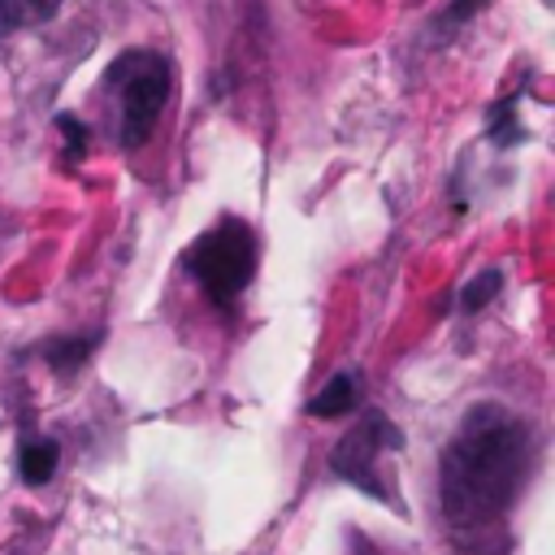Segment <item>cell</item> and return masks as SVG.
Returning <instances> with one entry per match:
<instances>
[{"instance_id":"30bf717a","label":"cell","mask_w":555,"mask_h":555,"mask_svg":"<svg viewBox=\"0 0 555 555\" xmlns=\"http://www.w3.org/2000/svg\"><path fill=\"white\" fill-rule=\"evenodd\" d=\"M499 286H503V273H499V269H481L477 278L464 282V291H460V308H464V312H481V308L499 295Z\"/></svg>"},{"instance_id":"7c38bea8","label":"cell","mask_w":555,"mask_h":555,"mask_svg":"<svg viewBox=\"0 0 555 555\" xmlns=\"http://www.w3.org/2000/svg\"><path fill=\"white\" fill-rule=\"evenodd\" d=\"M56 130L65 134V152H69V160H82V152H87V126H82L74 113H56Z\"/></svg>"},{"instance_id":"277c9868","label":"cell","mask_w":555,"mask_h":555,"mask_svg":"<svg viewBox=\"0 0 555 555\" xmlns=\"http://www.w3.org/2000/svg\"><path fill=\"white\" fill-rule=\"evenodd\" d=\"M182 264L212 304H234L256 273V230L238 217H225L186 247Z\"/></svg>"},{"instance_id":"3957f363","label":"cell","mask_w":555,"mask_h":555,"mask_svg":"<svg viewBox=\"0 0 555 555\" xmlns=\"http://www.w3.org/2000/svg\"><path fill=\"white\" fill-rule=\"evenodd\" d=\"M403 451V429L386 416V412H364L330 451V473L343 477L347 486L364 490L369 499L386 503V507H403L395 494V477L386 468V460H395Z\"/></svg>"},{"instance_id":"8fae6325","label":"cell","mask_w":555,"mask_h":555,"mask_svg":"<svg viewBox=\"0 0 555 555\" xmlns=\"http://www.w3.org/2000/svg\"><path fill=\"white\" fill-rule=\"evenodd\" d=\"M486 4H490V0H451V4L438 13L434 30H438V35H455V30H460V26H468Z\"/></svg>"},{"instance_id":"5b68a950","label":"cell","mask_w":555,"mask_h":555,"mask_svg":"<svg viewBox=\"0 0 555 555\" xmlns=\"http://www.w3.org/2000/svg\"><path fill=\"white\" fill-rule=\"evenodd\" d=\"M360 399V377L356 373H334L312 399H308V416L317 421H334V416H347Z\"/></svg>"},{"instance_id":"7a4b0ae2","label":"cell","mask_w":555,"mask_h":555,"mask_svg":"<svg viewBox=\"0 0 555 555\" xmlns=\"http://www.w3.org/2000/svg\"><path fill=\"white\" fill-rule=\"evenodd\" d=\"M104 91L121 100V147H143L169 104L173 65L165 52L130 48L104 69Z\"/></svg>"},{"instance_id":"52a82bcc","label":"cell","mask_w":555,"mask_h":555,"mask_svg":"<svg viewBox=\"0 0 555 555\" xmlns=\"http://www.w3.org/2000/svg\"><path fill=\"white\" fill-rule=\"evenodd\" d=\"M104 338V330H91V334H82V338H52V343H43L39 347V356L48 360V369L52 373H74V369H82L87 360H91V351H95V343Z\"/></svg>"},{"instance_id":"8992f818","label":"cell","mask_w":555,"mask_h":555,"mask_svg":"<svg viewBox=\"0 0 555 555\" xmlns=\"http://www.w3.org/2000/svg\"><path fill=\"white\" fill-rule=\"evenodd\" d=\"M56 464H61V447L52 438H26L17 451V473L26 486H48L56 477Z\"/></svg>"},{"instance_id":"9c48e42d","label":"cell","mask_w":555,"mask_h":555,"mask_svg":"<svg viewBox=\"0 0 555 555\" xmlns=\"http://www.w3.org/2000/svg\"><path fill=\"white\" fill-rule=\"evenodd\" d=\"M516 100H520V95H507V100H499V104L486 113V134L494 139V147H512V143L525 139V126L516 121Z\"/></svg>"},{"instance_id":"6da1fadb","label":"cell","mask_w":555,"mask_h":555,"mask_svg":"<svg viewBox=\"0 0 555 555\" xmlns=\"http://www.w3.org/2000/svg\"><path fill=\"white\" fill-rule=\"evenodd\" d=\"M533 425L507 403H473L438 455V507L451 542L468 555L512 551V512L533 473Z\"/></svg>"},{"instance_id":"ba28073f","label":"cell","mask_w":555,"mask_h":555,"mask_svg":"<svg viewBox=\"0 0 555 555\" xmlns=\"http://www.w3.org/2000/svg\"><path fill=\"white\" fill-rule=\"evenodd\" d=\"M61 0H0V35H17L30 26L52 22Z\"/></svg>"}]
</instances>
